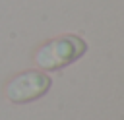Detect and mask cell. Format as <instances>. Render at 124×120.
Instances as JSON below:
<instances>
[{
  "label": "cell",
  "instance_id": "obj_1",
  "mask_svg": "<svg viewBox=\"0 0 124 120\" xmlns=\"http://www.w3.org/2000/svg\"><path fill=\"white\" fill-rule=\"evenodd\" d=\"M87 50V45L81 37L78 35H62L56 37L48 43H45L33 56L35 64L41 70H60L70 66L72 62H76L78 58H81Z\"/></svg>",
  "mask_w": 124,
  "mask_h": 120
},
{
  "label": "cell",
  "instance_id": "obj_2",
  "mask_svg": "<svg viewBox=\"0 0 124 120\" xmlns=\"http://www.w3.org/2000/svg\"><path fill=\"white\" fill-rule=\"evenodd\" d=\"M50 83L52 81L46 74H43L39 70H27L8 81L4 95L10 103L23 105V103H31V101L43 97L50 89Z\"/></svg>",
  "mask_w": 124,
  "mask_h": 120
}]
</instances>
